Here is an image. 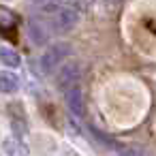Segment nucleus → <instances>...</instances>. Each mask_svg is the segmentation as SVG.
<instances>
[{"label": "nucleus", "mask_w": 156, "mask_h": 156, "mask_svg": "<svg viewBox=\"0 0 156 156\" xmlns=\"http://www.w3.org/2000/svg\"><path fill=\"white\" fill-rule=\"evenodd\" d=\"M120 156H143L141 150H135V147H128V150H122Z\"/></svg>", "instance_id": "1a4fd4ad"}, {"label": "nucleus", "mask_w": 156, "mask_h": 156, "mask_svg": "<svg viewBox=\"0 0 156 156\" xmlns=\"http://www.w3.org/2000/svg\"><path fill=\"white\" fill-rule=\"evenodd\" d=\"M2 152L7 156H30V147L20 137H7L2 141Z\"/></svg>", "instance_id": "423d86ee"}, {"label": "nucleus", "mask_w": 156, "mask_h": 156, "mask_svg": "<svg viewBox=\"0 0 156 156\" xmlns=\"http://www.w3.org/2000/svg\"><path fill=\"white\" fill-rule=\"evenodd\" d=\"M56 2H60V0H56Z\"/></svg>", "instance_id": "9d476101"}, {"label": "nucleus", "mask_w": 156, "mask_h": 156, "mask_svg": "<svg viewBox=\"0 0 156 156\" xmlns=\"http://www.w3.org/2000/svg\"><path fill=\"white\" fill-rule=\"evenodd\" d=\"M64 103H66V109L75 118H83L86 115V101H83V92H81L79 86L64 92Z\"/></svg>", "instance_id": "20e7f679"}, {"label": "nucleus", "mask_w": 156, "mask_h": 156, "mask_svg": "<svg viewBox=\"0 0 156 156\" xmlns=\"http://www.w3.org/2000/svg\"><path fill=\"white\" fill-rule=\"evenodd\" d=\"M81 81V64L75 62V60H69V62H62L58 73H56V86L58 90L66 92L71 88H77Z\"/></svg>", "instance_id": "f03ea898"}, {"label": "nucleus", "mask_w": 156, "mask_h": 156, "mask_svg": "<svg viewBox=\"0 0 156 156\" xmlns=\"http://www.w3.org/2000/svg\"><path fill=\"white\" fill-rule=\"evenodd\" d=\"M28 37H30V41H32L37 47H45V45L49 43V32H47V28H45L41 22H37V20H30V22H28Z\"/></svg>", "instance_id": "39448f33"}, {"label": "nucleus", "mask_w": 156, "mask_h": 156, "mask_svg": "<svg viewBox=\"0 0 156 156\" xmlns=\"http://www.w3.org/2000/svg\"><path fill=\"white\" fill-rule=\"evenodd\" d=\"M20 90V77L11 71H0V94H15Z\"/></svg>", "instance_id": "0eeeda50"}, {"label": "nucleus", "mask_w": 156, "mask_h": 156, "mask_svg": "<svg viewBox=\"0 0 156 156\" xmlns=\"http://www.w3.org/2000/svg\"><path fill=\"white\" fill-rule=\"evenodd\" d=\"M69 56H71V45L69 43H54V45H49L43 51V56H41V71L43 73H54L56 66H60Z\"/></svg>", "instance_id": "f257e3e1"}, {"label": "nucleus", "mask_w": 156, "mask_h": 156, "mask_svg": "<svg viewBox=\"0 0 156 156\" xmlns=\"http://www.w3.org/2000/svg\"><path fill=\"white\" fill-rule=\"evenodd\" d=\"M0 62H2L5 66L17 69V66L22 64V56H20V54H17L15 49L7 47V45H0Z\"/></svg>", "instance_id": "6e6552de"}, {"label": "nucleus", "mask_w": 156, "mask_h": 156, "mask_svg": "<svg viewBox=\"0 0 156 156\" xmlns=\"http://www.w3.org/2000/svg\"><path fill=\"white\" fill-rule=\"evenodd\" d=\"M77 24H79V9H75V7H60L51 17V26L58 32H69Z\"/></svg>", "instance_id": "7ed1b4c3"}]
</instances>
